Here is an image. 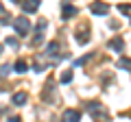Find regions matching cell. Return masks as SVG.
I'll list each match as a JSON object with an SVG mask.
<instances>
[{
  "label": "cell",
  "instance_id": "7c38bea8",
  "mask_svg": "<svg viewBox=\"0 0 131 122\" xmlns=\"http://www.w3.org/2000/svg\"><path fill=\"white\" fill-rule=\"evenodd\" d=\"M120 13H131V5H120Z\"/></svg>",
  "mask_w": 131,
  "mask_h": 122
},
{
  "label": "cell",
  "instance_id": "ba28073f",
  "mask_svg": "<svg viewBox=\"0 0 131 122\" xmlns=\"http://www.w3.org/2000/svg\"><path fill=\"white\" fill-rule=\"evenodd\" d=\"M24 100H26V94L24 92H20V94L13 96V105H24Z\"/></svg>",
  "mask_w": 131,
  "mask_h": 122
},
{
  "label": "cell",
  "instance_id": "6da1fadb",
  "mask_svg": "<svg viewBox=\"0 0 131 122\" xmlns=\"http://www.w3.org/2000/svg\"><path fill=\"white\" fill-rule=\"evenodd\" d=\"M88 111L92 113V118L96 122H105V120H107V111H105L103 105H98V103H90L88 105Z\"/></svg>",
  "mask_w": 131,
  "mask_h": 122
},
{
  "label": "cell",
  "instance_id": "2e32d148",
  "mask_svg": "<svg viewBox=\"0 0 131 122\" xmlns=\"http://www.w3.org/2000/svg\"><path fill=\"white\" fill-rule=\"evenodd\" d=\"M0 52H2V46H0Z\"/></svg>",
  "mask_w": 131,
  "mask_h": 122
},
{
  "label": "cell",
  "instance_id": "5bb4252c",
  "mask_svg": "<svg viewBox=\"0 0 131 122\" xmlns=\"http://www.w3.org/2000/svg\"><path fill=\"white\" fill-rule=\"evenodd\" d=\"M7 44H9V46H15L18 42H15V37H9V39H7Z\"/></svg>",
  "mask_w": 131,
  "mask_h": 122
},
{
  "label": "cell",
  "instance_id": "9a60e30c",
  "mask_svg": "<svg viewBox=\"0 0 131 122\" xmlns=\"http://www.w3.org/2000/svg\"><path fill=\"white\" fill-rule=\"evenodd\" d=\"M9 122H20V118H9Z\"/></svg>",
  "mask_w": 131,
  "mask_h": 122
},
{
  "label": "cell",
  "instance_id": "e0dca14e",
  "mask_svg": "<svg viewBox=\"0 0 131 122\" xmlns=\"http://www.w3.org/2000/svg\"><path fill=\"white\" fill-rule=\"evenodd\" d=\"M13 2H18V0H13Z\"/></svg>",
  "mask_w": 131,
  "mask_h": 122
},
{
  "label": "cell",
  "instance_id": "3957f363",
  "mask_svg": "<svg viewBox=\"0 0 131 122\" xmlns=\"http://www.w3.org/2000/svg\"><path fill=\"white\" fill-rule=\"evenodd\" d=\"M79 118H81V113L77 109H68L63 113V122H79Z\"/></svg>",
  "mask_w": 131,
  "mask_h": 122
},
{
  "label": "cell",
  "instance_id": "ac0fdd59",
  "mask_svg": "<svg viewBox=\"0 0 131 122\" xmlns=\"http://www.w3.org/2000/svg\"><path fill=\"white\" fill-rule=\"evenodd\" d=\"M0 11H2V7H0Z\"/></svg>",
  "mask_w": 131,
  "mask_h": 122
},
{
  "label": "cell",
  "instance_id": "8fae6325",
  "mask_svg": "<svg viewBox=\"0 0 131 122\" xmlns=\"http://www.w3.org/2000/svg\"><path fill=\"white\" fill-rule=\"evenodd\" d=\"M72 81V72H63V76H61V83H70Z\"/></svg>",
  "mask_w": 131,
  "mask_h": 122
},
{
  "label": "cell",
  "instance_id": "8992f818",
  "mask_svg": "<svg viewBox=\"0 0 131 122\" xmlns=\"http://www.w3.org/2000/svg\"><path fill=\"white\" fill-rule=\"evenodd\" d=\"M46 55H48V57H57V55H59V44H57V42H50V44L46 46Z\"/></svg>",
  "mask_w": 131,
  "mask_h": 122
},
{
  "label": "cell",
  "instance_id": "4fadbf2b",
  "mask_svg": "<svg viewBox=\"0 0 131 122\" xmlns=\"http://www.w3.org/2000/svg\"><path fill=\"white\" fill-rule=\"evenodd\" d=\"M7 74H9V68L2 66V68H0V76H7Z\"/></svg>",
  "mask_w": 131,
  "mask_h": 122
},
{
  "label": "cell",
  "instance_id": "7a4b0ae2",
  "mask_svg": "<svg viewBox=\"0 0 131 122\" xmlns=\"http://www.w3.org/2000/svg\"><path fill=\"white\" fill-rule=\"evenodd\" d=\"M13 28L18 31V35H28V31H31V24H28V20L22 15V18H18V20L13 22Z\"/></svg>",
  "mask_w": 131,
  "mask_h": 122
},
{
  "label": "cell",
  "instance_id": "277c9868",
  "mask_svg": "<svg viewBox=\"0 0 131 122\" xmlns=\"http://www.w3.org/2000/svg\"><path fill=\"white\" fill-rule=\"evenodd\" d=\"M90 11H92V13H96V15H105L107 13V5H103V2H94L92 7H90Z\"/></svg>",
  "mask_w": 131,
  "mask_h": 122
},
{
  "label": "cell",
  "instance_id": "5b68a950",
  "mask_svg": "<svg viewBox=\"0 0 131 122\" xmlns=\"http://www.w3.org/2000/svg\"><path fill=\"white\" fill-rule=\"evenodd\" d=\"M37 7H39V0H28V2H22V9L26 11V13L37 11Z\"/></svg>",
  "mask_w": 131,
  "mask_h": 122
},
{
  "label": "cell",
  "instance_id": "52a82bcc",
  "mask_svg": "<svg viewBox=\"0 0 131 122\" xmlns=\"http://www.w3.org/2000/svg\"><path fill=\"white\" fill-rule=\"evenodd\" d=\"M109 48H112V50H116V52H122V39H112V42H109Z\"/></svg>",
  "mask_w": 131,
  "mask_h": 122
},
{
  "label": "cell",
  "instance_id": "9c48e42d",
  "mask_svg": "<svg viewBox=\"0 0 131 122\" xmlns=\"http://www.w3.org/2000/svg\"><path fill=\"white\" fill-rule=\"evenodd\" d=\"M24 70H26V63H24L22 59H20V61H15V66H13V72H24Z\"/></svg>",
  "mask_w": 131,
  "mask_h": 122
},
{
  "label": "cell",
  "instance_id": "30bf717a",
  "mask_svg": "<svg viewBox=\"0 0 131 122\" xmlns=\"http://www.w3.org/2000/svg\"><path fill=\"white\" fill-rule=\"evenodd\" d=\"M74 13H77L74 7H68V5L63 7V18H70V15H74Z\"/></svg>",
  "mask_w": 131,
  "mask_h": 122
}]
</instances>
